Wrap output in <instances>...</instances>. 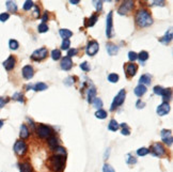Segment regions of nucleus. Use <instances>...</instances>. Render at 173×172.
<instances>
[{
    "mask_svg": "<svg viewBox=\"0 0 173 172\" xmlns=\"http://www.w3.org/2000/svg\"><path fill=\"white\" fill-rule=\"evenodd\" d=\"M150 153V150L149 149H146V147H140L139 150H137V154L138 156H145Z\"/></svg>",
    "mask_w": 173,
    "mask_h": 172,
    "instance_id": "obj_37",
    "label": "nucleus"
},
{
    "mask_svg": "<svg viewBox=\"0 0 173 172\" xmlns=\"http://www.w3.org/2000/svg\"><path fill=\"white\" fill-rule=\"evenodd\" d=\"M170 112V105L169 103H163L157 107V114L158 116H166Z\"/></svg>",
    "mask_w": 173,
    "mask_h": 172,
    "instance_id": "obj_15",
    "label": "nucleus"
},
{
    "mask_svg": "<svg viewBox=\"0 0 173 172\" xmlns=\"http://www.w3.org/2000/svg\"><path fill=\"white\" fill-rule=\"evenodd\" d=\"M80 69L82 70V71H85V72H89V71H90V67H89L88 62H87V61L82 62V63L80 64Z\"/></svg>",
    "mask_w": 173,
    "mask_h": 172,
    "instance_id": "obj_49",
    "label": "nucleus"
},
{
    "mask_svg": "<svg viewBox=\"0 0 173 172\" xmlns=\"http://www.w3.org/2000/svg\"><path fill=\"white\" fill-rule=\"evenodd\" d=\"M171 95H172V91H171V89H165V91L163 93V103H169L171 98Z\"/></svg>",
    "mask_w": 173,
    "mask_h": 172,
    "instance_id": "obj_25",
    "label": "nucleus"
},
{
    "mask_svg": "<svg viewBox=\"0 0 173 172\" xmlns=\"http://www.w3.org/2000/svg\"><path fill=\"white\" fill-rule=\"evenodd\" d=\"M34 17L35 18H37V17H40V10H39V7H34Z\"/></svg>",
    "mask_w": 173,
    "mask_h": 172,
    "instance_id": "obj_55",
    "label": "nucleus"
},
{
    "mask_svg": "<svg viewBox=\"0 0 173 172\" xmlns=\"http://www.w3.org/2000/svg\"><path fill=\"white\" fill-rule=\"evenodd\" d=\"M77 52H78V50L76 48H72V49H68V52H67V57H73V56H76L77 55Z\"/></svg>",
    "mask_w": 173,
    "mask_h": 172,
    "instance_id": "obj_51",
    "label": "nucleus"
},
{
    "mask_svg": "<svg viewBox=\"0 0 173 172\" xmlns=\"http://www.w3.org/2000/svg\"><path fill=\"white\" fill-rule=\"evenodd\" d=\"M65 159L66 156H63V155H51L48 160V165L51 171L63 172L64 168H65Z\"/></svg>",
    "mask_w": 173,
    "mask_h": 172,
    "instance_id": "obj_1",
    "label": "nucleus"
},
{
    "mask_svg": "<svg viewBox=\"0 0 173 172\" xmlns=\"http://www.w3.org/2000/svg\"><path fill=\"white\" fill-rule=\"evenodd\" d=\"M95 117H96L97 119L103 120V119L107 118V112H106L105 110H103V109H100V110H97L96 112H95Z\"/></svg>",
    "mask_w": 173,
    "mask_h": 172,
    "instance_id": "obj_34",
    "label": "nucleus"
},
{
    "mask_svg": "<svg viewBox=\"0 0 173 172\" xmlns=\"http://www.w3.org/2000/svg\"><path fill=\"white\" fill-rule=\"evenodd\" d=\"M30 135V132H29V128L27 127L26 124H22L20 126V133H19V136L22 139H27Z\"/></svg>",
    "mask_w": 173,
    "mask_h": 172,
    "instance_id": "obj_20",
    "label": "nucleus"
},
{
    "mask_svg": "<svg viewBox=\"0 0 173 172\" xmlns=\"http://www.w3.org/2000/svg\"><path fill=\"white\" fill-rule=\"evenodd\" d=\"M138 59L141 61V63H142V62H144V61H146V60L149 59V52H145V50L140 52L139 54H138Z\"/></svg>",
    "mask_w": 173,
    "mask_h": 172,
    "instance_id": "obj_31",
    "label": "nucleus"
},
{
    "mask_svg": "<svg viewBox=\"0 0 173 172\" xmlns=\"http://www.w3.org/2000/svg\"><path fill=\"white\" fill-rule=\"evenodd\" d=\"M32 7H33V1H31V0H27V1H25L22 9H24L25 11H29Z\"/></svg>",
    "mask_w": 173,
    "mask_h": 172,
    "instance_id": "obj_39",
    "label": "nucleus"
},
{
    "mask_svg": "<svg viewBox=\"0 0 173 172\" xmlns=\"http://www.w3.org/2000/svg\"><path fill=\"white\" fill-rule=\"evenodd\" d=\"M136 24L138 27H150L153 24V18L146 10H139L136 14Z\"/></svg>",
    "mask_w": 173,
    "mask_h": 172,
    "instance_id": "obj_2",
    "label": "nucleus"
},
{
    "mask_svg": "<svg viewBox=\"0 0 173 172\" xmlns=\"http://www.w3.org/2000/svg\"><path fill=\"white\" fill-rule=\"evenodd\" d=\"M37 130V134L40 138L42 139H46V138H49L50 136H52V130H51L50 127H48L47 125H44V124H39L35 128Z\"/></svg>",
    "mask_w": 173,
    "mask_h": 172,
    "instance_id": "obj_4",
    "label": "nucleus"
},
{
    "mask_svg": "<svg viewBox=\"0 0 173 172\" xmlns=\"http://www.w3.org/2000/svg\"><path fill=\"white\" fill-rule=\"evenodd\" d=\"M135 94H136V96H138V97H141L142 95H144L146 92V87L143 86V85H138V86L135 88L134 90Z\"/></svg>",
    "mask_w": 173,
    "mask_h": 172,
    "instance_id": "obj_19",
    "label": "nucleus"
},
{
    "mask_svg": "<svg viewBox=\"0 0 173 172\" xmlns=\"http://www.w3.org/2000/svg\"><path fill=\"white\" fill-rule=\"evenodd\" d=\"M28 150V145L22 140H18L14 144V151L18 156H24Z\"/></svg>",
    "mask_w": 173,
    "mask_h": 172,
    "instance_id": "obj_7",
    "label": "nucleus"
},
{
    "mask_svg": "<svg viewBox=\"0 0 173 172\" xmlns=\"http://www.w3.org/2000/svg\"><path fill=\"white\" fill-rule=\"evenodd\" d=\"M144 106H145V104L143 103V102H141V101H138L136 103V107L138 109H141V108H144Z\"/></svg>",
    "mask_w": 173,
    "mask_h": 172,
    "instance_id": "obj_54",
    "label": "nucleus"
},
{
    "mask_svg": "<svg viewBox=\"0 0 173 172\" xmlns=\"http://www.w3.org/2000/svg\"><path fill=\"white\" fill-rule=\"evenodd\" d=\"M134 5H135V3H134V1H132V0L124 1L122 4L120 5L119 10H118V13H119L120 15H126V14H128V13L133 10Z\"/></svg>",
    "mask_w": 173,
    "mask_h": 172,
    "instance_id": "obj_6",
    "label": "nucleus"
},
{
    "mask_svg": "<svg viewBox=\"0 0 173 172\" xmlns=\"http://www.w3.org/2000/svg\"><path fill=\"white\" fill-rule=\"evenodd\" d=\"M15 63H16V60L13 56H10L3 62V67H4L7 71H12L15 67Z\"/></svg>",
    "mask_w": 173,
    "mask_h": 172,
    "instance_id": "obj_16",
    "label": "nucleus"
},
{
    "mask_svg": "<svg viewBox=\"0 0 173 172\" xmlns=\"http://www.w3.org/2000/svg\"><path fill=\"white\" fill-rule=\"evenodd\" d=\"M103 172H115V169L111 167L110 165H108V164H105L104 165V167H103Z\"/></svg>",
    "mask_w": 173,
    "mask_h": 172,
    "instance_id": "obj_47",
    "label": "nucleus"
},
{
    "mask_svg": "<svg viewBox=\"0 0 173 172\" xmlns=\"http://www.w3.org/2000/svg\"><path fill=\"white\" fill-rule=\"evenodd\" d=\"M42 20H43V24H45V22L47 20V12L43 15V17H42Z\"/></svg>",
    "mask_w": 173,
    "mask_h": 172,
    "instance_id": "obj_57",
    "label": "nucleus"
},
{
    "mask_svg": "<svg viewBox=\"0 0 173 172\" xmlns=\"http://www.w3.org/2000/svg\"><path fill=\"white\" fill-rule=\"evenodd\" d=\"M93 4H94V7H96V10L97 11H102L103 9V1H92Z\"/></svg>",
    "mask_w": 173,
    "mask_h": 172,
    "instance_id": "obj_48",
    "label": "nucleus"
},
{
    "mask_svg": "<svg viewBox=\"0 0 173 172\" xmlns=\"http://www.w3.org/2000/svg\"><path fill=\"white\" fill-rule=\"evenodd\" d=\"M112 15H113V12H109L107 16V20H106V35L107 37H112V34H113V26H112Z\"/></svg>",
    "mask_w": 173,
    "mask_h": 172,
    "instance_id": "obj_11",
    "label": "nucleus"
},
{
    "mask_svg": "<svg viewBox=\"0 0 173 172\" xmlns=\"http://www.w3.org/2000/svg\"><path fill=\"white\" fill-rule=\"evenodd\" d=\"M22 74L25 79H31L34 75L33 67H32L31 65H25L22 70Z\"/></svg>",
    "mask_w": 173,
    "mask_h": 172,
    "instance_id": "obj_14",
    "label": "nucleus"
},
{
    "mask_svg": "<svg viewBox=\"0 0 173 172\" xmlns=\"http://www.w3.org/2000/svg\"><path fill=\"white\" fill-rule=\"evenodd\" d=\"M126 162L128 164V165H134V164H136L137 162V159L134 157V156H132L130 154H127L126 155Z\"/></svg>",
    "mask_w": 173,
    "mask_h": 172,
    "instance_id": "obj_38",
    "label": "nucleus"
},
{
    "mask_svg": "<svg viewBox=\"0 0 173 172\" xmlns=\"http://www.w3.org/2000/svg\"><path fill=\"white\" fill-rule=\"evenodd\" d=\"M37 31H39L40 33H44V32H47V31H48V26H47L46 24H43V22H42L39 27H37Z\"/></svg>",
    "mask_w": 173,
    "mask_h": 172,
    "instance_id": "obj_41",
    "label": "nucleus"
},
{
    "mask_svg": "<svg viewBox=\"0 0 173 172\" xmlns=\"http://www.w3.org/2000/svg\"><path fill=\"white\" fill-rule=\"evenodd\" d=\"M74 81H75L74 77H68V78H66L65 80H64V84H65L66 86H71V85L73 84Z\"/></svg>",
    "mask_w": 173,
    "mask_h": 172,
    "instance_id": "obj_52",
    "label": "nucleus"
},
{
    "mask_svg": "<svg viewBox=\"0 0 173 172\" xmlns=\"http://www.w3.org/2000/svg\"><path fill=\"white\" fill-rule=\"evenodd\" d=\"M12 98L13 99H15V101H18V102H20V103H24V97H22V93H15L14 95L12 96Z\"/></svg>",
    "mask_w": 173,
    "mask_h": 172,
    "instance_id": "obj_45",
    "label": "nucleus"
},
{
    "mask_svg": "<svg viewBox=\"0 0 173 172\" xmlns=\"http://www.w3.org/2000/svg\"><path fill=\"white\" fill-rule=\"evenodd\" d=\"M152 5H165V1H152Z\"/></svg>",
    "mask_w": 173,
    "mask_h": 172,
    "instance_id": "obj_56",
    "label": "nucleus"
},
{
    "mask_svg": "<svg viewBox=\"0 0 173 172\" xmlns=\"http://www.w3.org/2000/svg\"><path fill=\"white\" fill-rule=\"evenodd\" d=\"M97 18H98L97 14L91 15V17L87 19V20H88V22H85V27H92V26H94L95 22H97Z\"/></svg>",
    "mask_w": 173,
    "mask_h": 172,
    "instance_id": "obj_27",
    "label": "nucleus"
},
{
    "mask_svg": "<svg viewBox=\"0 0 173 172\" xmlns=\"http://www.w3.org/2000/svg\"><path fill=\"white\" fill-rule=\"evenodd\" d=\"M163 91H165V88H163V87L160 86H156V87H154V93L157 94V95H163Z\"/></svg>",
    "mask_w": 173,
    "mask_h": 172,
    "instance_id": "obj_42",
    "label": "nucleus"
},
{
    "mask_svg": "<svg viewBox=\"0 0 173 172\" xmlns=\"http://www.w3.org/2000/svg\"><path fill=\"white\" fill-rule=\"evenodd\" d=\"M70 45H71V41L70 40H63V42L61 44V49L63 50H67L70 48Z\"/></svg>",
    "mask_w": 173,
    "mask_h": 172,
    "instance_id": "obj_44",
    "label": "nucleus"
},
{
    "mask_svg": "<svg viewBox=\"0 0 173 172\" xmlns=\"http://www.w3.org/2000/svg\"><path fill=\"white\" fill-rule=\"evenodd\" d=\"M98 49H100V45L96 41H90L87 45V54L88 56H94V55L97 54Z\"/></svg>",
    "mask_w": 173,
    "mask_h": 172,
    "instance_id": "obj_8",
    "label": "nucleus"
},
{
    "mask_svg": "<svg viewBox=\"0 0 173 172\" xmlns=\"http://www.w3.org/2000/svg\"><path fill=\"white\" fill-rule=\"evenodd\" d=\"M151 76H150L149 74H144V75H142L141 77H140L139 79V85H143V86H145V85H150L151 84Z\"/></svg>",
    "mask_w": 173,
    "mask_h": 172,
    "instance_id": "obj_24",
    "label": "nucleus"
},
{
    "mask_svg": "<svg viewBox=\"0 0 173 172\" xmlns=\"http://www.w3.org/2000/svg\"><path fill=\"white\" fill-rule=\"evenodd\" d=\"M51 58H52V60H55V61L61 59V52H60L59 49H54V50L51 52Z\"/></svg>",
    "mask_w": 173,
    "mask_h": 172,
    "instance_id": "obj_33",
    "label": "nucleus"
},
{
    "mask_svg": "<svg viewBox=\"0 0 173 172\" xmlns=\"http://www.w3.org/2000/svg\"><path fill=\"white\" fill-rule=\"evenodd\" d=\"M107 79H108V81H110L112 84H115V82H118V81H119V75H118V74H115V73L109 74Z\"/></svg>",
    "mask_w": 173,
    "mask_h": 172,
    "instance_id": "obj_35",
    "label": "nucleus"
},
{
    "mask_svg": "<svg viewBox=\"0 0 173 172\" xmlns=\"http://www.w3.org/2000/svg\"><path fill=\"white\" fill-rule=\"evenodd\" d=\"M9 17H10V15H9V13H1L0 14V22H7V19H9Z\"/></svg>",
    "mask_w": 173,
    "mask_h": 172,
    "instance_id": "obj_50",
    "label": "nucleus"
},
{
    "mask_svg": "<svg viewBox=\"0 0 173 172\" xmlns=\"http://www.w3.org/2000/svg\"><path fill=\"white\" fill-rule=\"evenodd\" d=\"M9 102V98H4V97H0V108H2L3 106Z\"/></svg>",
    "mask_w": 173,
    "mask_h": 172,
    "instance_id": "obj_53",
    "label": "nucleus"
},
{
    "mask_svg": "<svg viewBox=\"0 0 173 172\" xmlns=\"http://www.w3.org/2000/svg\"><path fill=\"white\" fill-rule=\"evenodd\" d=\"M171 40H172V30L170 29L169 30V32H167L166 34H165V37H161L159 41H160L161 43H163V44H168Z\"/></svg>",
    "mask_w": 173,
    "mask_h": 172,
    "instance_id": "obj_28",
    "label": "nucleus"
},
{
    "mask_svg": "<svg viewBox=\"0 0 173 172\" xmlns=\"http://www.w3.org/2000/svg\"><path fill=\"white\" fill-rule=\"evenodd\" d=\"M161 139H163V143H166L167 145L171 147L172 145V142H173V138H172V133H171V130L169 129H163L161 130Z\"/></svg>",
    "mask_w": 173,
    "mask_h": 172,
    "instance_id": "obj_9",
    "label": "nucleus"
},
{
    "mask_svg": "<svg viewBox=\"0 0 173 172\" xmlns=\"http://www.w3.org/2000/svg\"><path fill=\"white\" fill-rule=\"evenodd\" d=\"M3 125V122H2V121H1V120H0V127H1V126H2Z\"/></svg>",
    "mask_w": 173,
    "mask_h": 172,
    "instance_id": "obj_59",
    "label": "nucleus"
},
{
    "mask_svg": "<svg viewBox=\"0 0 173 172\" xmlns=\"http://www.w3.org/2000/svg\"><path fill=\"white\" fill-rule=\"evenodd\" d=\"M48 145L51 150H56L57 147H58V138L55 137V136H50L48 138Z\"/></svg>",
    "mask_w": 173,
    "mask_h": 172,
    "instance_id": "obj_22",
    "label": "nucleus"
},
{
    "mask_svg": "<svg viewBox=\"0 0 173 172\" xmlns=\"http://www.w3.org/2000/svg\"><path fill=\"white\" fill-rule=\"evenodd\" d=\"M108 129L111 130V132H117L119 129V123L115 120V119H112L111 121L109 122V125H108Z\"/></svg>",
    "mask_w": 173,
    "mask_h": 172,
    "instance_id": "obj_30",
    "label": "nucleus"
},
{
    "mask_svg": "<svg viewBox=\"0 0 173 172\" xmlns=\"http://www.w3.org/2000/svg\"><path fill=\"white\" fill-rule=\"evenodd\" d=\"M59 33H60V35L63 40H70V37L73 35V32L68 29H60Z\"/></svg>",
    "mask_w": 173,
    "mask_h": 172,
    "instance_id": "obj_23",
    "label": "nucleus"
},
{
    "mask_svg": "<svg viewBox=\"0 0 173 172\" xmlns=\"http://www.w3.org/2000/svg\"><path fill=\"white\" fill-rule=\"evenodd\" d=\"M121 126H122V130H121V133H122V135H125V136L130 135V132H129L128 126H127L126 124H125V123L121 124Z\"/></svg>",
    "mask_w": 173,
    "mask_h": 172,
    "instance_id": "obj_40",
    "label": "nucleus"
},
{
    "mask_svg": "<svg viewBox=\"0 0 173 172\" xmlns=\"http://www.w3.org/2000/svg\"><path fill=\"white\" fill-rule=\"evenodd\" d=\"M125 96H126V92H125L124 89L120 90L119 93L117 94V96H115L113 102H112L111 106H110V111H115L117 108H119L120 106L123 105V103L125 101Z\"/></svg>",
    "mask_w": 173,
    "mask_h": 172,
    "instance_id": "obj_3",
    "label": "nucleus"
},
{
    "mask_svg": "<svg viewBox=\"0 0 173 172\" xmlns=\"http://www.w3.org/2000/svg\"><path fill=\"white\" fill-rule=\"evenodd\" d=\"M152 153H153L155 156H163V155H166V149L163 147V144H160L159 142H156L154 143L152 145Z\"/></svg>",
    "mask_w": 173,
    "mask_h": 172,
    "instance_id": "obj_10",
    "label": "nucleus"
},
{
    "mask_svg": "<svg viewBox=\"0 0 173 172\" xmlns=\"http://www.w3.org/2000/svg\"><path fill=\"white\" fill-rule=\"evenodd\" d=\"M48 56V50H47L45 47H42L40 49L34 50L33 54L31 55V59L33 61H42V60L46 59V57Z\"/></svg>",
    "mask_w": 173,
    "mask_h": 172,
    "instance_id": "obj_5",
    "label": "nucleus"
},
{
    "mask_svg": "<svg viewBox=\"0 0 173 172\" xmlns=\"http://www.w3.org/2000/svg\"><path fill=\"white\" fill-rule=\"evenodd\" d=\"M18 167H19L20 172H32V166L28 162H20L18 164Z\"/></svg>",
    "mask_w": 173,
    "mask_h": 172,
    "instance_id": "obj_21",
    "label": "nucleus"
},
{
    "mask_svg": "<svg viewBox=\"0 0 173 172\" xmlns=\"http://www.w3.org/2000/svg\"><path fill=\"white\" fill-rule=\"evenodd\" d=\"M128 59H129V61L135 62L137 59H138V54H136L135 52H128Z\"/></svg>",
    "mask_w": 173,
    "mask_h": 172,
    "instance_id": "obj_43",
    "label": "nucleus"
},
{
    "mask_svg": "<svg viewBox=\"0 0 173 172\" xmlns=\"http://www.w3.org/2000/svg\"><path fill=\"white\" fill-rule=\"evenodd\" d=\"M47 88H48V86L44 82H37V84L32 85V86H27V90L32 89L33 91H44Z\"/></svg>",
    "mask_w": 173,
    "mask_h": 172,
    "instance_id": "obj_17",
    "label": "nucleus"
},
{
    "mask_svg": "<svg viewBox=\"0 0 173 172\" xmlns=\"http://www.w3.org/2000/svg\"><path fill=\"white\" fill-rule=\"evenodd\" d=\"M7 11H10L11 13H16L17 12V5L14 1H7L5 2Z\"/></svg>",
    "mask_w": 173,
    "mask_h": 172,
    "instance_id": "obj_26",
    "label": "nucleus"
},
{
    "mask_svg": "<svg viewBox=\"0 0 173 172\" xmlns=\"http://www.w3.org/2000/svg\"><path fill=\"white\" fill-rule=\"evenodd\" d=\"M56 152H57V154L58 155H63V156H65L66 155V151H65V149H64L63 147H57V149H56Z\"/></svg>",
    "mask_w": 173,
    "mask_h": 172,
    "instance_id": "obj_46",
    "label": "nucleus"
},
{
    "mask_svg": "<svg viewBox=\"0 0 173 172\" xmlns=\"http://www.w3.org/2000/svg\"><path fill=\"white\" fill-rule=\"evenodd\" d=\"M9 47H10V49H12V50H16V49H18V47H19V44H18V42H17L16 40H10Z\"/></svg>",
    "mask_w": 173,
    "mask_h": 172,
    "instance_id": "obj_36",
    "label": "nucleus"
},
{
    "mask_svg": "<svg viewBox=\"0 0 173 172\" xmlns=\"http://www.w3.org/2000/svg\"><path fill=\"white\" fill-rule=\"evenodd\" d=\"M95 96H96V89L94 88V87H91L90 89H89V92H88V102L89 103H92V101L95 98Z\"/></svg>",
    "mask_w": 173,
    "mask_h": 172,
    "instance_id": "obj_29",
    "label": "nucleus"
},
{
    "mask_svg": "<svg viewBox=\"0 0 173 172\" xmlns=\"http://www.w3.org/2000/svg\"><path fill=\"white\" fill-rule=\"evenodd\" d=\"M106 49H107L109 56H115V55H117L118 52H119V47L115 44H113V43H107Z\"/></svg>",
    "mask_w": 173,
    "mask_h": 172,
    "instance_id": "obj_18",
    "label": "nucleus"
},
{
    "mask_svg": "<svg viewBox=\"0 0 173 172\" xmlns=\"http://www.w3.org/2000/svg\"><path fill=\"white\" fill-rule=\"evenodd\" d=\"M137 71H138V67L135 63H128L125 67V73L127 77H134L137 74Z\"/></svg>",
    "mask_w": 173,
    "mask_h": 172,
    "instance_id": "obj_13",
    "label": "nucleus"
},
{
    "mask_svg": "<svg viewBox=\"0 0 173 172\" xmlns=\"http://www.w3.org/2000/svg\"><path fill=\"white\" fill-rule=\"evenodd\" d=\"M60 67H61L63 71H70V70L73 67V61L70 57H64L63 59L60 62Z\"/></svg>",
    "mask_w": 173,
    "mask_h": 172,
    "instance_id": "obj_12",
    "label": "nucleus"
},
{
    "mask_svg": "<svg viewBox=\"0 0 173 172\" xmlns=\"http://www.w3.org/2000/svg\"><path fill=\"white\" fill-rule=\"evenodd\" d=\"M70 2H71L72 4H78V3L80 2V1H79V0H71Z\"/></svg>",
    "mask_w": 173,
    "mask_h": 172,
    "instance_id": "obj_58",
    "label": "nucleus"
},
{
    "mask_svg": "<svg viewBox=\"0 0 173 172\" xmlns=\"http://www.w3.org/2000/svg\"><path fill=\"white\" fill-rule=\"evenodd\" d=\"M92 104H93V107H95V108L97 109V110L102 109V107H103V101L100 99V98L95 97L94 99L92 101Z\"/></svg>",
    "mask_w": 173,
    "mask_h": 172,
    "instance_id": "obj_32",
    "label": "nucleus"
}]
</instances>
